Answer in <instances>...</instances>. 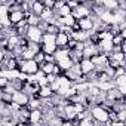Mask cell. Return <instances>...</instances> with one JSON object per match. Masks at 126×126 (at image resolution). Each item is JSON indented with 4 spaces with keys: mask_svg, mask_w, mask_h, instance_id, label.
<instances>
[{
    "mask_svg": "<svg viewBox=\"0 0 126 126\" xmlns=\"http://www.w3.org/2000/svg\"><path fill=\"white\" fill-rule=\"evenodd\" d=\"M42 34H43V31H42V30H40L37 25H28V27H27V31H25V37H27L30 42H36V43H40Z\"/></svg>",
    "mask_w": 126,
    "mask_h": 126,
    "instance_id": "obj_1",
    "label": "cell"
},
{
    "mask_svg": "<svg viewBox=\"0 0 126 126\" xmlns=\"http://www.w3.org/2000/svg\"><path fill=\"white\" fill-rule=\"evenodd\" d=\"M71 15H73L76 19H80V18L89 16V15H91V8H89V3L79 5L77 8H74V9L71 11Z\"/></svg>",
    "mask_w": 126,
    "mask_h": 126,
    "instance_id": "obj_2",
    "label": "cell"
},
{
    "mask_svg": "<svg viewBox=\"0 0 126 126\" xmlns=\"http://www.w3.org/2000/svg\"><path fill=\"white\" fill-rule=\"evenodd\" d=\"M77 25L83 31H92L94 30V15L91 14L89 16H85V18L77 19Z\"/></svg>",
    "mask_w": 126,
    "mask_h": 126,
    "instance_id": "obj_3",
    "label": "cell"
},
{
    "mask_svg": "<svg viewBox=\"0 0 126 126\" xmlns=\"http://www.w3.org/2000/svg\"><path fill=\"white\" fill-rule=\"evenodd\" d=\"M28 123H31V125H40V123H43V111H42V108H33V110H30Z\"/></svg>",
    "mask_w": 126,
    "mask_h": 126,
    "instance_id": "obj_4",
    "label": "cell"
},
{
    "mask_svg": "<svg viewBox=\"0 0 126 126\" xmlns=\"http://www.w3.org/2000/svg\"><path fill=\"white\" fill-rule=\"evenodd\" d=\"M79 64H80V70H82L83 76H86V74H89L91 71L95 70V65H94V62L91 61V58H82Z\"/></svg>",
    "mask_w": 126,
    "mask_h": 126,
    "instance_id": "obj_5",
    "label": "cell"
},
{
    "mask_svg": "<svg viewBox=\"0 0 126 126\" xmlns=\"http://www.w3.org/2000/svg\"><path fill=\"white\" fill-rule=\"evenodd\" d=\"M68 40H70V34H67L64 31H58L55 34V45L58 47H65L67 43H68Z\"/></svg>",
    "mask_w": 126,
    "mask_h": 126,
    "instance_id": "obj_6",
    "label": "cell"
},
{
    "mask_svg": "<svg viewBox=\"0 0 126 126\" xmlns=\"http://www.w3.org/2000/svg\"><path fill=\"white\" fill-rule=\"evenodd\" d=\"M28 98H30V96H28L27 94H24L22 91H15V92L12 94V101L16 102V104H19V105H27Z\"/></svg>",
    "mask_w": 126,
    "mask_h": 126,
    "instance_id": "obj_7",
    "label": "cell"
},
{
    "mask_svg": "<svg viewBox=\"0 0 126 126\" xmlns=\"http://www.w3.org/2000/svg\"><path fill=\"white\" fill-rule=\"evenodd\" d=\"M9 19H11V22H12V25H14V24H16V22L25 19V16H24V12H22L21 9H16V11L9 12Z\"/></svg>",
    "mask_w": 126,
    "mask_h": 126,
    "instance_id": "obj_8",
    "label": "cell"
},
{
    "mask_svg": "<svg viewBox=\"0 0 126 126\" xmlns=\"http://www.w3.org/2000/svg\"><path fill=\"white\" fill-rule=\"evenodd\" d=\"M53 94H55V92L52 91L50 85H43V86H40V88H39V92H37V95H39L40 98H50Z\"/></svg>",
    "mask_w": 126,
    "mask_h": 126,
    "instance_id": "obj_9",
    "label": "cell"
},
{
    "mask_svg": "<svg viewBox=\"0 0 126 126\" xmlns=\"http://www.w3.org/2000/svg\"><path fill=\"white\" fill-rule=\"evenodd\" d=\"M43 9H45V6H43V3L40 2V0H33V2H31V6H30V12L31 14L40 16V14H42Z\"/></svg>",
    "mask_w": 126,
    "mask_h": 126,
    "instance_id": "obj_10",
    "label": "cell"
},
{
    "mask_svg": "<svg viewBox=\"0 0 126 126\" xmlns=\"http://www.w3.org/2000/svg\"><path fill=\"white\" fill-rule=\"evenodd\" d=\"M77 19L70 14V15H65V16H58V24H62V25H68V27H73L74 22Z\"/></svg>",
    "mask_w": 126,
    "mask_h": 126,
    "instance_id": "obj_11",
    "label": "cell"
},
{
    "mask_svg": "<svg viewBox=\"0 0 126 126\" xmlns=\"http://www.w3.org/2000/svg\"><path fill=\"white\" fill-rule=\"evenodd\" d=\"M53 65H55V62H49V61H43L39 64V70L43 71L45 74H49L53 71Z\"/></svg>",
    "mask_w": 126,
    "mask_h": 126,
    "instance_id": "obj_12",
    "label": "cell"
},
{
    "mask_svg": "<svg viewBox=\"0 0 126 126\" xmlns=\"http://www.w3.org/2000/svg\"><path fill=\"white\" fill-rule=\"evenodd\" d=\"M77 125L79 126H94V125H96V122L94 120V117L91 114H86L85 117H82V119L77 120Z\"/></svg>",
    "mask_w": 126,
    "mask_h": 126,
    "instance_id": "obj_13",
    "label": "cell"
},
{
    "mask_svg": "<svg viewBox=\"0 0 126 126\" xmlns=\"http://www.w3.org/2000/svg\"><path fill=\"white\" fill-rule=\"evenodd\" d=\"M56 64L61 67V70H62V71H64V70H68V68L74 64V62L71 61V58H70V56H65V58H62V59L56 61Z\"/></svg>",
    "mask_w": 126,
    "mask_h": 126,
    "instance_id": "obj_14",
    "label": "cell"
},
{
    "mask_svg": "<svg viewBox=\"0 0 126 126\" xmlns=\"http://www.w3.org/2000/svg\"><path fill=\"white\" fill-rule=\"evenodd\" d=\"M58 46L55 43H40V50L43 53H53Z\"/></svg>",
    "mask_w": 126,
    "mask_h": 126,
    "instance_id": "obj_15",
    "label": "cell"
},
{
    "mask_svg": "<svg viewBox=\"0 0 126 126\" xmlns=\"http://www.w3.org/2000/svg\"><path fill=\"white\" fill-rule=\"evenodd\" d=\"M70 14H71V9L67 6V3H64L59 9L55 11V15H56V16H65V15H70Z\"/></svg>",
    "mask_w": 126,
    "mask_h": 126,
    "instance_id": "obj_16",
    "label": "cell"
},
{
    "mask_svg": "<svg viewBox=\"0 0 126 126\" xmlns=\"http://www.w3.org/2000/svg\"><path fill=\"white\" fill-rule=\"evenodd\" d=\"M40 43H55V34L53 33H43L42 34V39H40Z\"/></svg>",
    "mask_w": 126,
    "mask_h": 126,
    "instance_id": "obj_17",
    "label": "cell"
},
{
    "mask_svg": "<svg viewBox=\"0 0 126 126\" xmlns=\"http://www.w3.org/2000/svg\"><path fill=\"white\" fill-rule=\"evenodd\" d=\"M53 15H55V12H53L52 9H49V8H45V9L42 11V14H40V19H45V21L47 22V21H49V19H50Z\"/></svg>",
    "mask_w": 126,
    "mask_h": 126,
    "instance_id": "obj_18",
    "label": "cell"
},
{
    "mask_svg": "<svg viewBox=\"0 0 126 126\" xmlns=\"http://www.w3.org/2000/svg\"><path fill=\"white\" fill-rule=\"evenodd\" d=\"M114 85L116 86H126V74H120L114 77Z\"/></svg>",
    "mask_w": 126,
    "mask_h": 126,
    "instance_id": "obj_19",
    "label": "cell"
},
{
    "mask_svg": "<svg viewBox=\"0 0 126 126\" xmlns=\"http://www.w3.org/2000/svg\"><path fill=\"white\" fill-rule=\"evenodd\" d=\"M36 62H37V64H40V62H43L45 61V53L42 52V50H37L36 53H34V58H33Z\"/></svg>",
    "mask_w": 126,
    "mask_h": 126,
    "instance_id": "obj_20",
    "label": "cell"
},
{
    "mask_svg": "<svg viewBox=\"0 0 126 126\" xmlns=\"http://www.w3.org/2000/svg\"><path fill=\"white\" fill-rule=\"evenodd\" d=\"M116 116H117V120L126 122V108H122V110L116 111Z\"/></svg>",
    "mask_w": 126,
    "mask_h": 126,
    "instance_id": "obj_21",
    "label": "cell"
},
{
    "mask_svg": "<svg viewBox=\"0 0 126 126\" xmlns=\"http://www.w3.org/2000/svg\"><path fill=\"white\" fill-rule=\"evenodd\" d=\"M0 3H5V0H0Z\"/></svg>",
    "mask_w": 126,
    "mask_h": 126,
    "instance_id": "obj_22",
    "label": "cell"
}]
</instances>
